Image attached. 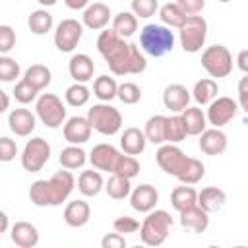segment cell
<instances>
[{
    "instance_id": "1",
    "label": "cell",
    "mask_w": 248,
    "mask_h": 248,
    "mask_svg": "<svg viewBox=\"0 0 248 248\" xmlns=\"http://www.w3.org/2000/svg\"><path fill=\"white\" fill-rule=\"evenodd\" d=\"M97 50L108 64L114 76H130L141 74L147 68L145 56L140 52L138 45L128 43L126 39L118 37L112 29H105L97 37Z\"/></svg>"
},
{
    "instance_id": "2",
    "label": "cell",
    "mask_w": 248,
    "mask_h": 248,
    "mask_svg": "<svg viewBox=\"0 0 248 248\" xmlns=\"http://www.w3.org/2000/svg\"><path fill=\"white\" fill-rule=\"evenodd\" d=\"M74 186V174L68 169L58 170L48 180H35L29 188V200L39 207H54L68 200Z\"/></svg>"
},
{
    "instance_id": "3",
    "label": "cell",
    "mask_w": 248,
    "mask_h": 248,
    "mask_svg": "<svg viewBox=\"0 0 248 248\" xmlns=\"http://www.w3.org/2000/svg\"><path fill=\"white\" fill-rule=\"evenodd\" d=\"M172 229V217L165 209H151L140 225V238L145 246H161Z\"/></svg>"
},
{
    "instance_id": "4",
    "label": "cell",
    "mask_w": 248,
    "mask_h": 248,
    "mask_svg": "<svg viewBox=\"0 0 248 248\" xmlns=\"http://www.w3.org/2000/svg\"><path fill=\"white\" fill-rule=\"evenodd\" d=\"M140 46L149 54V56H163L174 48V35L169 27L157 25V23H147L140 31Z\"/></svg>"
},
{
    "instance_id": "5",
    "label": "cell",
    "mask_w": 248,
    "mask_h": 248,
    "mask_svg": "<svg viewBox=\"0 0 248 248\" xmlns=\"http://www.w3.org/2000/svg\"><path fill=\"white\" fill-rule=\"evenodd\" d=\"M87 120L91 124V130L103 134V136H114L122 128V114L116 107L108 103L93 105L87 110Z\"/></svg>"
},
{
    "instance_id": "6",
    "label": "cell",
    "mask_w": 248,
    "mask_h": 248,
    "mask_svg": "<svg viewBox=\"0 0 248 248\" xmlns=\"http://www.w3.org/2000/svg\"><path fill=\"white\" fill-rule=\"evenodd\" d=\"M180 29V45L184 52H200L207 37V21L202 16H188Z\"/></svg>"
},
{
    "instance_id": "7",
    "label": "cell",
    "mask_w": 248,
    "mask_h": 248,
    "mask_svg": "<svg viewBox=\"0 0 248 248\" xmlns=\"http://www.w3.org/2000/svg\"><path fill=\"white\" fill-rule=\"evenodd\" d=\"M202 66L211 78H227L232 72V54L223 45H211L202 52Z\"/></svg>"
},
{
    "instance_id": "8",
    "label": "cell",
    "mask_w": 248,
    "mask_h": 248,
    "mask_svg": "<svg viewBox=\"0 0 248 248\" xmlns=\"http://www.w3.org/2000/svg\"><path fill=\"white\" fill-rule=\"evenodd\" d=\"M35 110L39 120L48 128H58L66 120V107L54 93H43L35 103Z\"/></svg>"
},
{
    "instance_id": "9",
    "label": "cell",
    "mask_w": 248,
    "mask_h": 248,
    "mask_svg": "<svg viewBox=\"0 0 248 248\" xmlns=\"http://www.w3.org/2000/svg\"><path fill=\"white\" fill-rule=\"evenodd\" d=\"M50 159V145L45 138H31L21 153V167L27 172H39Z\"/></svg>"
},
{
    "instance_id": "10",
    "label": "cell",
    "mask_w": 248,
    "mask_h": 248,
    "mask_svg": "<svg viewBox=\"0 0 248 248\" xmlns=\"http://www.w3.org/2000/svg\"><path fill=\"white\" fill-rule=\"evenodd\" d=\"M83 35V25L78 19H62L54 31V45L60 52H72Z\"/></svg>"
},
{
    "instance_id": "11",
    "label": "cell",
    "mask_w": 248,
    "mask_h": 248,
    "mask_svg": "<svg viewBox=\"0 0 248 248\" xmlns=\"http://www.w3.org/2000/svg\"><path fill=\"white\" fill-rule=\"evenodd\" d=\"M238 112V103L231 97H215L209 107H207V114L205 120L213 126V128H223L225 124H229Z\"/></svg>"
},
{
    "instance_id": "12",
    "label": "cell",
    "mask_w": 248,
    "mask_h": 248,
    "mask_svg": "<svg viewBox=\"0 0 248 248\" xmlns=\"http://www.w3.org/2000/svg\"><path fill=\"white\" fill-rule=\"evenodd\" d=\"M155 159H157V165L170 176H178L188 161L184 151L174 143H161V147L155 153Z\"/></svg>"
},
{
    "instance_id": "13",
    "label": "cell",
    "mask_w": 248,
    "mask_h": 248,
    "mask_svg": "<svg viewBox=\"0 0 248 248\" xmlns=\"http://www.w3.org/2000/svg\"><path fill=\"white\" fill-rule=\"evenodd\" d=\"M120 155H122V153H120L114 145H110V143H99V145H95V147L91 149L89 161H91V165H93L97 170L112 172L114 167H116V163H118V159H120Z\"/></svg>"
},
{
    "instance_id": "14",
    "label": "cell",
    "mask_w": 248,
    "mask_h": 248,
    "mask_svg": "<svg viewBox=\"0 0 248 248\" xmlns=\"http://www.w3.org/2000/svg\"><path fill=\"white\" fill-rule=\"evenodd\" d=\"M157 202H159V192L151 184H140L134 190H130V205L140 213H147L155 209Z\"/></svg>"
},
{
    "instance_id": "15",
    "label": "cell",
    "mask_w": 248,
    "mask_h": 248,
    "mask_svg": "<svg viewBox=\"0 0 248 248\" xmlns=\"http://www.w3.org/2000/svg\"><path fill=\"white\" fill-rule=\"evenodd\" d=\"M91 138V124L87 116H72L64 124V140L74 145H81Z\"/></svg>"
},
{
    "instance_id": "16",
    "label": "cell",
    "mask_w": 248,
    "mask_h": 248,
    "mask_svg": "<svg viewBox=\"0 0 248 248\" xmlns=\"http://www.w3.org/2000/svg\"><path fill=\"white\" fill-rule=\"evenodd\" d=\"M85 27L93 29V31H99V29H105L107 23L110 21V8L103 2H93V4H87L83 8V16H81Z\"/></svg>"
},
{
    "instance_id": "17",
    "label": "cell",
    "mask_w": 248,
    "mask_h": 248,
    "mask_svg": "<svg viewBox=\"0 0 248 248\" xmlns=\"http://www.w3.org/2000/svg\"><path fill=\"white\" fill-rule=\"evenodd\" d=\"M8 124L16 136L25 138V136H31V132L35 130L37 120H35V114L27 108H14L8 114Z\"/></svg>"
},
{
    "instance_id": "18",
    "label": "cell",
    "mask_w": 248,
    "mask_h": 248,
    "mask_svg": "<svg viewBox=\"0 0 248 248\" xmlns=\"http://www.w3.org/2000/svg\"><path fill=\"white\" fill-rule=\"evenodd\" d=\"M10 236H12V242L19 248H33L39 242V231L29 221L14 223L12 229H10Z\"/></svg>"
},
{
    "instance_id": "19",
    "label": "cell",
    "mask_w": 248,
    "mask_h": 248,
    "mask_svg": "<svg viewBox=\"0 0 248 248\" xmlns=\"http://www.w3.org/2000/svg\"><path fill=\"white\" fill-rule=\"evenodd\" d=\"M200 149L205 155H221L227 149V136L221 128H205L200 134Z\"/></svg>"
},
{
    "instance_id": "20",
    "label": "cell",
    "mask_w": 248,
    "mask_h": 248,
    "mask_svg": "<svg viewBox=\"0 0 248 248\" xmlns=\"http://www.w3.org/2000/svg\"><path fill=\"white\" fill-rule=\"evenodd\" d=\"M180 225H182L184 229L196 232V234L205 232V229L209 227V213L203 211V209L196 203V205H192V207L180 211Z\"/></svg>"
},
{
    "instance_id": "21",
    "label": "cell",
    "mask_w": 248,
    "mask_h": 248,
    "mask_svg": "<svg viewBox=\"0 0 248 248\" xmlns=\"http://www.w3.org/2000/svg\"><path fill=\"white\" fill-rule=\"evenodd\" d=\"M163 103L172 112H182L190 103V91L180 83H170L163 91Z\"/></svg>"
},
{
    "instance_id": "22",
    "label": "cell",
    "mask_w": 248,
    "mask_h": 248,
    "mask_svg": "<svg viewBox=\"0 0 248 248\" xmlns=\"http://www.w3.org/2000/svg\"><path fill=\"white\" fill-rule=\"evenodd\" d=\"M68 72H70V76H72L78 83H85V81H89V79L93 78L95 64H93V60H91L89 54L79 52V54H74V56L70 58V62H68Z\"/></svg>"
},
{
    "instance_id": "23",
    "label": "cell",
    "mask_w": 248,
    "mask_h": 248,
    "mask_svg": "<svg viewBox=\"0 0 248 248\" xmlns=\"http://www.w3.org/2000/svg\"><path fill=\"white\" fill-rule=\"evenodd\" d=\"M91 217V207L83 200H74L64 207V221L70 227H83Z\"/></svg>"
},
{
    "instance_id": "24",
    "label": "cell",
    "mask_w": 248,
    "mask_h": 248,
    "mask_svg": "<svg viewBox=\"0 0 248 248\" xmlns=\"http://www.w3.org/2000/svg\"><path fill=\"white\" fill-rule=\"evenodd\" d=\"M145 143H147V140H145L143 130L134 128V126L126 128L122 132V136H120V147H122V151L126 155H140V153H143Z\"/></svg>"
},
{
    "instance_id": "25",
    "label": "cell",
    "mask_w": 248,
    "mask_h": 248,
    "mask_svg": "<svg viewBox=\"0 0 248 248\" xmlns=\"http://www.w3.org/2000/svg\"><path fill=\"white\" fill-rule=\"evenodd\" d=\"M225 202H227V194L221 190V188H217V186H207V188H203L200 194H198V205L203 209V211H207V213H215V211H219L223 205H225Z\"/></svg>"
},
{
    "instance_id": "26",
    "label": "cell",
    "mask_w": 248,
    "mask_h": 248,
    "mask_svg": "<svg viewBox=\"0 0 248 248\" xmlns=\"http://www.w3.org/2000/svg\"><path fill=\"white\" fill-rule=\"evenodd\" d=\"M180 118H182V124H184L188 136H200L205 130V126H207L205 114L198 107H186L180 112Z\"/></svg>"
},
{
    "instance_id": "27",
    "label": "cell",
    "mask_w": 248,
    "mask_h": 248,
    "mask_svg": "<svg viewBox=\"0 0 248 248\" xmlns=\"http://www.w3.org/2000/svg\"><path fill=\"white\" fill-rule=\"evenodd\" d=\"M103 186H105V180L99 170H83L78 178V190L87 198L97 196L103 190Z\"/></svg>"
},
{
    "instance_id": "28",
    "label": "cell",
    "mask_w": 248,
    "mask_h": 248,
    "mask_svg": "<svg viewBox=\"0 0 248 248\" xmlns=\"http://www.w3.org/2000/svg\"><path fill=\"white\" fill-rule=\"evenodd\" d=\"M198 202V192L190 186V184H182V186H176L172 192H170V203L172 207L180 213L192 205H196Z\"/></svg>"
},
{
    "instance_id": "29",
    "label": "cell",
    "mask_w": 248,
    "mask_h": 248,
    "mask_svg": "<svg viewBox=\"0 0 248 248\" xmlns=\"http://www.w3.org/2000/svg\"><path fill=\"white\" fill-rule=\"evenodd\" d=\"M58 161H60V165H62L64 169H68V170H76V169H81V167L85 165V161H87V153H85L79 145L70 143L68 147H64V149L60 151Z\"/></svg>"
},
{
    "instance_id": "30",
    "label": "cell",
    "mask_w": 248,
    "mask_h": 248,
    "mask_svg": "<svg viewBox=\"0 0 248 248\" xmlns=\"http://www.w3.org/2000/svg\"><path fill=\"white\" fill-rule=\"evenodd\" d=\"M118 37L128 39L138 31V17L132 12H120L114 16L112 19V27H110Z\"/></svg>"
},
{
    "instance_id": "31",
    "label": "cell",
    "mask_w": 248,
    "mask_h": 248,
    "mask_svg": "<svg viewBox=\"0 0 248 248\" xmlns=\"http://www.w3.org/2000/svg\"><path fill=\"white\" fill-rule=\"evenodd\" d=\"M219 93V85L217 81L209 79V78H203L200 81H196L194 85V91H192V97L198 105H209Z\"/></svg>"
},
{
    "instance_id": "32",
    "label": "cell",
    "mask_w": 248,
    "mask_h": 248,
    "mask_svg": "<svg viewBox=\"0 0 248 248\" xmlns=\"http://www.w3.org/2000/svg\"><path fill=\"white\" fill-rule=\"evenodd\" d=\"M203 174H205L203 163H202L200 159H196V157H188L184 169L180 170V174H178L176 178H178L182 184H198V182L203 178Z\"/></svg>"
},
{
    "instance_id": "33",
    "label": "cell",
    "mask_w": 248,
    "mask_h": 248,
    "mask_svg": "<svg viewBox=\"0 0 248 248\" xmlns=\"http://www.w3.org/2000/svg\"><path fill=\"white\" fill-rule=\"evenodd\" d=\"M116 89H118V83L114 81V78H108V76H99L95 78L93 81V95L103 101V103H108L116 97Z\"/></svg>"
},
{
    "instance_id": "34",
    "label": "cell",
    "mask_w": 248,
    "mask_h": 248,
    "mask_svg": "<svg viewBox=\"0 0 248 248\" xmlns=\"http://www.w3.org/2000/svg\"><path fill=\"white\" fill-rule=\"evenodd\" d=\"M23 79H27L35 89L41 91V89H45V87L50 83L52 74H50V70H48L45 64H33V66H29V68L25 70Z\"/></svg>"
},
{
    "instance_id": "35",
    "label": "cell",
    "mask_w": 248,
    "mask_h": 248,
    "mask_svg": "<svg viewBox=\"0 0 248 248\" xmlns=\"http://www.w3.org/2000/svg\"><path fill=\"white\" fill-rule=\"evenodd\" d=\"M165 120L167 116L163 114H155L151 116L147 122H145V128H143V134H145V140L151 141V143H165Z\"/></svg>"
},
{
    "instance_id": "36",
    "label": "cell",
    "mask_w": 248,
    "mask_h": 248,
    "mask_svg": "<svg viewBox=\"0 0 248 248\" xmlns=\"http://www.w3.org/2000/svg\"><path fill=\"white\" fill-rule=\"evenodd\" d=\"M103 188L107 190V194H108L112 200H124V198L130 196L132 184H130V178L112 172V176L107 180V184H105Z\"/></svg>"
},
{
    "instance_id": "37",
    "label": "cell",
    "mask_w": 248,
    "mask_h": 248,
    "mask_svg": "<svg viewBox=\"0 0 248 248\" xmlns=\"http://www.w3.org/2000/svg\"><path fill=\"white\" fill-rule=\"evenodd\" d=\"M186 128L182 124L180 114L174 116H167L165 120V143H178L182 140H186Z\"/></svg>"
},
{
    "instance_id": "38",
    "label": "cell",
    "mask_w": 248,
    "mask_h": 248,
    "mask_svg": "<svg viewBox=\"0 0 248 248\" xmlns=\"http://www.w3.org/2000/svg\"><path fill=\"white\" fill-rule=\"evenodd\" d=\"M27 25L35 35H46L52 29V16L46 10H35L29 14Z\"/></svg>"
},
{
    "instance_id": "39",
    "label": "cell",
    "mask_w": 248,
    "mask_h": 248,
    "mask_svg": "<svg viewBox=\"0 0 248 248\" xmlns=\"http://www.w3.org/2000/svg\"><path fill=\"white\" fill-rule=\"evenodd\" d=\"M159 16H161V21L165 25H170V27H180L184 23V19L188 17L174 2H169V4H163L159 8Z\"/></svg>"
},
{
    "instance_id": "40",
    "label": "cell",
    "mask_w": 248,
    "mask_h": 248,
    "mask_svg": "<svg viewBox=\"0 0 248 248\" xmlns=\"http://www.w3.org/2000/svg\"><path fill=\"white\" fill-rule=\"evenodd\" d=\"M64 97H66V103H68L70 107H83V105L89 101L91 93H89V89H87L85 83H78V81H76L74 85H70V87L66 89Z\"/></svg>"
},
{
    "instance_id": "41",
    "label": "cell",
    "mask_w": 248,
    "mask_h": 248,
    "mask_svg": "<svg viewBox=\"0 0 248 248\" xmlns=\"http://www.w3.org/2000/svg\"><path fill=\"white\" fill-rule=\"evenodd\" d=\"M112 172H114V174H120V176H126V178L132 180V178L138 176V172H140V163L136 161L134 155H126V153H122Z\"/></svg>"
},
{
    "instance_id": "42",
    "label": "cell",
    "mask_w": 248,
    "mask_h": 248,
    "mask_svg": "<svg viewBox=\"0 0 248 248\" xmlns=\"http://www.w3.org/2000/svg\"><path fill=\"white\" fill-rule=\"evenodd\" d=\"M116 97H118L124 105H136V103L141 99V89H140V85H136L134 81H124V83L118 85Z\"/></svg>"
},
{
    "instance_id": "43",
    "label": "cell",
    "mask_w": 248,
    "mask_h": 248,
    "mask_svg": "<svg viewBox=\"0 0 248 248\" xmlns=\"http://www.w3.org/2000/svg\"><path fill=\"white\" fill-rule=\"evenodd\" d=\"M37 95H39V89H35L27 79H19L17 83H16V87H14V97H16V101L17 103H21V105H27V103H33L35 99H37Z\"/></svg>"
},
{
    "instance_id": "44",
    "label": "cell",
    "mask_w": 248,
    "mask_h": 248,
    "mask_svg": "<svg viewBox=\"0 0 248 248\" xmlns=\"http://www.w3.org/2000/svg\"><path fill=\"white\" fill-rule=\"evenodd\" d=\"M19 64L6 54H0V81H14L16 78H19Z\"/></svg>"
},
{
    "instance_id": "45",
    "label": "cell",
    "mask_w": 248,
    "mask_h": 248,
    "mask_svg": "<svg viewBox=\"0 0 248 248\" xmlns=\"http://www.w3.org/2000/svg\"><path fill=\"white\" fill-rule=\"evenodd\" d=\"M159 10V4L157 0H132V14L136 17H151L155 16V12Z\"/></svg>"
},
{
    "instance_id": "46",
    "label": "cell",
    "mask_w": 248,
    "mask_h": 248,
    "mask_svg": "<svg viewBox=\"0 0 248 248\" xmlns=\"http://www.w3.org/2000/svg\"><path fill=\"white\" fill-rule=\"evenodd\" d=\"M112 229L120 234H130V232H136L140 229V221L130 217V215H122V217L112 221Z\"/></svg>"
},
{
    "instance_id": "47",
    "label": "cell",
    "mask_w": 248,
    "mask_h": 248,
    "mask_svg": "<svg viewBox=\"0 0 248 248\" xmlns=\"http://www.w3.org/2000/svg\"><path fill=\"white\" fill-rule=\"evenodd\" d=\"M16 155H17L16 141L8 136H2L0 138V163H8V161L16 159Z\"/></svg>"
},
{
    "instance_id": "48",
    "label": "cell",
    "mask_w": 248,
    "mask_h": 248,
    "mask_svg": "<svg viewBox=\"0 0 248 248\" xmlns=\"http://www.w3.org/2000/svg\"><path fill=\"white\" fill-rule=\"evenodd\" d=\"M16 46V31L10 25H0V52L6 54Z\"/></svg>"
},
{
    "instance_id": "49",
    "label": "cell",
    "mask_w": 248,
    "mask_h": 248,
    "mask_svg": "<svg viewBox=\"0 0 248 248\" xmlns=\"http://www.w3.org/2000/svg\"><path fill=\"white\" fill-rule=\"evenodd\" d=\"M186 16H198L203 6H205V0H176L174 2Z\"/></svg>"
},
{
    "instance_id": "50",
    "label": "cell",
    "mask_w": 248,
    "mask_h": 248,
    "mask_svg": "<svg viewBox=\"0 0 248 248\" xmlns=\"http://www.w3.org/2000/svg\"><path fill=\"white\" fill-rule=\"evenodd\" d=\"M101 246L103 248H124L126 246V238H124V234H120V232H110V234H105L103 238H101Z\"/></svg>"
},
{
    "instance_id": "51",
    "label": "cell",
    "mask_w": 248,
    "mask_h": 248,
    "mask_svg": "<svg viewBox=\"0 0 248 248\" xmlns=\"http://www.w3.org/2000/svg\"><path fill=\"white\" fill-rule=\"evenodd\" d=\"M238 105L242 110H248V78L246 76L238 83Z\"/></svg>"
},
{
    "instance_id": "52",
    "label": "cell",
    "mask_w": 248,
    "mask_h": 248,
    "mask_svg": "<svg viewBox=\"0 0 248 248\" xmlns=\"http://www.w3.org/2000/svg\"><path fill=\"white\" fill-rule=\"evenodd\" d=\"M64 2L70 10H83L89 4V0H64Z\"/></svg>"
},
{
    "instance_id": "53",
    "label": "cell",
    "mask_w": 248,
    "mask_h": 248,
    "mask_svg": "<svg viewBox=\"0 0 248 248\" xmlns=\"http://www.w3.org/2000/svg\"><path fill=\"white\" fill-rule=\"evenodd\" d=\"M238 68L242 72H248V50H240V54H238Z\"/></svg>"
},
{
    "instance_id": "54",
    "label": "cell",
    "mask_w": 248,
    "mask_h": 248,
    "mask_svg": "<svg viewBox=\"0 0 248 248\" xmlns=\"http://www.w3.org/2000/svg\"><path fill=\"white\" fill-rule=\"evenodd\" d=\"M8 107H10V97H8V93H6V91H2V89H0V114H2V112H6V110H8Z\"/></svg>"
},
{
    "instance_id": "55",
    "label": "cell",
    "mask_w": 248,
    "mask_h": 248,
    "mask_svg": "<svg viewBox=\"0 0 248 248\" xmlns=\"http://www.w3.org/2000/svg\"><path fill=\"white\" fill-rule=\"evenodd\" d=\"M8 227H10V221H8V215L0 209V234L2 232H6L8 231Z\"/></svg>"
},
{
    "instance_id": "56",
    "label": "cell",
    "mask_w": 248,
    "mask_h": 248,
    "mask_svg": "<svg viewBox=\"0 0 248 248\" xmlns=\"http://www.w3.org/2000/svg\"><path fill=\"white\" fill-rule=\"evenodd\" d=\"M37 2H39L41 6H45V8H46V6H52V4H56V0H37Z\"/></svg>"
},
{
    "instance_id": "57",
    "label": "cell",
    "mask_w": 248,
    "mask_h": 248,
    "mask_svg": "<svg viewBox=\"0 0 248 248\" xmlns=\"http://www.w3.org/2000/svg\"><path fill=\"white\" fill-rule=\"evenodd\" d=\"M219 2H223V4H227V2H231V0H219Z\"/></svg>"
}]
</instances>
